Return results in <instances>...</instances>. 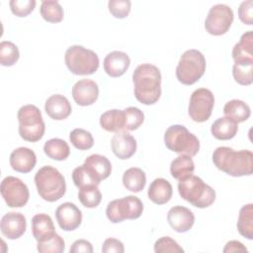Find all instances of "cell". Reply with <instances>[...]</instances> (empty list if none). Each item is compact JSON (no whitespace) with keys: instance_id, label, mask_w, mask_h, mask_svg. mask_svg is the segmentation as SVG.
Returning a JSON list of instances; mask_svg holds the SVG:
<instances>
[{"instance_id":"6da1fadb","label":"cell","mask_w":253,"mask_h":253,"mask_svg":"<svg viewBox=\"0 0 253 253\" xmlns=\"http://www.w3.org/2000/svg\"><path fill=\"white\" fill-rule=\"evenodd\" d=\"M134 97L144 105L156 103L161 96V73L150 63L138 65L132 74Z\"/></svg>"},{"instance_id":"7a4b0ae2","label":"cell","mask_w":253,"mask_h":253,"mask_svg":"<svg viewBox=\"0 0 253 253\" xmlns=\"http://www.w3.org/2000/svg\"><path fill=\"white\" fill-rule=\"evenodd\" d=\"M215 167L233 177L251 175L253 172V154L250 150L236 151L227 146H219L212 153Z\"/></svg>"},{"instance_id":"3957f363","label":"cell","mask_w":253,"mask_h":253,"mask_svg":"<svg viewBox=\"0 0 253 253\" xmlns=\"http://www.w3.org/2000/svg\"><path fill=\"white\" fill-rule=\"evenodd\" d=\"M178 192L182 199L200 209L211 206L215 200L214 190L193 174L179 180Z\"/></svg>"},{"instance_id":"277c9868","label":"cell","mask_w":253,"mask_h":253,"mask_svg":"<svg viewBox=\"0 0 253 253\" xmlns=\"http://www.w3.org/2000/svg\"><path fill=\"white\" fill-rule=\"evenodd\" d=\"M35 184L41 198L46 202H55L62 198L66 191L63 175L52 166H43L35 175Z\"/></svg>"},{"instance_id":"5b68a950","label":"cell","mask_w":253,"mask_h":253,"mask_svg":"<svg viewBox=\"0 0 253 253\" xmlns=\"http://www.w3.org/2000/svg\"><path fill=\"white\" fill-rule=\"evenodd\" d=\"M164 142L169 150L191 157L197 155L200 149L198 137L181 125H173L166 129Z\"/></svg>"},{"instance_id":"8992f818","label":"cell","mask_w":253,"mask_h":253,"mask_svg":"<svg viewBox=\"0 0 253 253\" xmlns=\"http://www.w3.org/2000/svg\"><path fill=\"white\" fill-rule=\"evenodd\" d=\"M19 134L30 142H36L42 139L44 134L45 126L42 113L35 105H25L18 111Z\"/></svg>"},{"instance_id":"52a82bcc","label":"cell","mask_w":253,"mask_h":253,"mask_svg":"<svg viewBox=\"0 0 253 253\" xmlns=\"http://www.w3.org/2000/svg\"><path fill=\"white\" fill-rule=\"evenodd\" d=\"M206 58L198 49H188L180 57L176 77L184 85H193L206 71Z\"/></svg>"},{"instance_id":"ba28073f","label":"cell","mask_w":253,"mask_h":253,"mask_svg":"<svg viewBox=\"0 0 253 253\" xmlns=\"http://www.w3.org/2000/svg\"><path fill=\"white\" fill-rule=\"evenodd\" d=\"M65 64L75 75H90L99 68V57L96 52L82 45H71L65 51Z\"/></svg>"},{"instance_id":"9c48e42d","label":"cell","mask_w":253,"mask_h":253,"mask_svg":"<svg viewBox=\"0 0 253 253\" xmlns=\"http://www.w3.org/2000/svg\"><path fill=\"white\" fill-rule=\"evenodd\" d=\"M143 211L141 201L135 196H126L110 202L106 209L108 219L113 223H119L126 219H136Z\"/></svg>"},{"instance_id":"30bf717a","label":"cell","mask_w":253,"mask_h":253,"mask_svg":"<svg viewBox=\"0 0 253 253\" xmlns=\"http://www.w3.org/2000/svg\"><path fill=\"white\" fill-rule=\"evenodd\" d=\"M213 106L214 97L211 91L207 88H199L191 95L188 113L194 122L204 123L210 119Z\"/></svg>"},{"instance_id":"8fae6325","label":"cell","mask_w":253,"mask_h":253,"mask_svg":"<svg viewBox=\"0 0 253 253\" xmlns=\"http://www.w3.org/2000/svg\"><path fill=\"white\" fill-rule=\"evenodd\" d=\"M233 11L224 4L213 5L206 18L205 29L212 36L224 35L233 22Z\"/></svg>"},{"instance_id":"7c38bea8","label":"cell","mask_w":253,"mask_h":253,"mask_svg":"<svg viewBox=\"0 0 253 253\" xmlns=\"http://www.w3.org/2000/svg\"><path fill=\"white\" fill-rule=\"evenodd\" d=\"M1 195L10 208H22L26 206L30 198L27 185L19 178L8 176L1 182Z\"/></svg>"},{"instance_id":"4fadbf2b","label":"cell","mask_w":253,"mask_h":253,"mask_svg":"<svg viewBox=\"0 0 253 253\" xmlns=\"http://www.w3.org/2000/svg\"><path fill=\"white\" fill-rule=\"evenodd\" d=\"M55 217L59 227L65 231H72L82 222L81 211L72 203L66 202L57 207Z\"/></svg>"},{"instance_id":"5bb4252c","label":"cell","mask_w":253,"mask_h":253,"mask_svg":"<svg viewBox=\"0 0 253 253\" xmlns=\"http://www.w3.org/2000/svg\"><path fill=\"white\" fill-rule=\"evenodd\" d=\"M99 96L98 84L91 79H81L72 87V97L79 106H90L94 104Z\"/></svg>"},{"instance_id":"9a60e30c","label":"cell","mask_w":253,"mask_h":253,"mask_svg":"<svg viewBox=\"0 0 253 253\" xmlns=\"http://www.w3.org/2000/svg\"><path fill=\"white\" fill-rule=\"evenodd\" d=\"M0 228L2 234L8 239H18L26 231V217L20 212H8L2 216Z\"/></svg>"},{"instance_id":"2e32d148","label":"cell","mask_w":253,"mask_h":253,"mask_svg":"<svg viewBox=\"0 0 253 253\" xmlns=\"http://www.w3.org/2000/svg\"><path fill=\"white\" fill-rule=\"evenodd\" d=\"M169 225L177 232H186L192 228L195 223V215L188 208L175 206L167 213Z\"/></svg>"},{"instance_id":"e0dca14e","label":"cell","mask_w":253,"mask_h":253,"mask_svg":"<svg viewBox=\"0 0 253 253\" xmlns=\"http://www.w3.org/2000/svg\"><path fill=\"white\" fill-rule=\"evenodd\" d=\"M111 147L118 158L122 160L128 159L136 151V140L126 130H121L114 134L111 140Z\"/></svg>"},{"instance_id":"ac0fdd59","label":"cell","mask_w":253,"mask_h":253,"mask_svg":"<svg viewBox=\"0 0 253 253\" xmlns=\"http://www.w3.org/2000/svg\"><path fill=\"white\" fill-rule=\"evenodd\" d=\"M130 64L128 55L120 50H114L104 58V70L111 77H120L126 73Z\"/></svg>"},{"instance_id":"d6986e66","label":"cell","mask_w":253,"mask_h":253,"mask_svg":"<svg viewBox=\"0 0 253 253\" xmlns=\"http://www.w3.org/2000/svg\"><path fill=\"white\" fill-rule=\"evenodd\" d=\"M37 163L35 152L28 147H19L10 154V165L13 170L20 173L31 172Z\"/></svg>"},{"instance_id":"ffe728a7","label":"cell","mask_w":253,"mask_h":253,"mask_svg":"<svg viewBox=\"0 0 253 253\" xmlns=\"http://www.w3.org/2000/svg\"><path fill=\"white\" fill-rule=\"evenodd\" d=\"M44 111L52 120L61 121L70 116L72 108L66 97L60 94H54L45 101Z\"/></svg>"},{"instance_id":"44dd1931","label":"cell","mask_w":253,"mask_h":253,"mask_svg":"<svg viewBox=\"0 0 253 253\" xmlns=\"http://www.w3.org/2000/svg\"><path fill=\"white\" fill-rule=\"evenodd\" d=\"M32 232L38 242H44L55 235L51 217L46 213H38L32 219Z\"/></svg>"},{"instance_id":"7402d4cb","label":"cell","mask_w":253,"mask_h":253,"mask_svg":"<svg viewBox=\"0 0 253 253\" xmlns=\"http://www.w3.org/2000/svg\"><path fill=\"white\" fill-rule=\"evenodd\" d=\"M84 165L99 183L107 179L112 172V164L110 160L101 154H92L88 156L85 159Z\"/></svg>"},{"instance_id":"603a6c76","label":"cell","mask_w":253,"mask_h":253,"mask_svg":"<svg viewBox=\"0 0 253 253\" xmlns=\"http://www.w3.org/2000/svg\"><path fill=\"white\" fill-rule=\"evenodd\" d=\"M232 57L235 63H253L252 31H248L241 36L239 42L232 48Z\"/></svg>"},{"instance_id":"cb8c5ba5","label":"cell","mask_w":253,"mask_h":253,"mask_svg":"<svg viewBox=\"0 0 253 253\" xmlns=\"http://www.w3.org/2000/svg\"><path fill=\"white\" fill-rule=\"evenodd\" d=\"M173 194V189L169 181L163 178H156L153 180L148 188V198L156 205H164L168 203Z\"/></svg>"},{"instance_id":"d4e9b609","label":"cell","mask_w":253,"mask_h":253,"mask_svg":"<svg viewBox=\"0 0 253 253\" xmlns=\"http://www.w3.org/2000/svg\"><path fill=\"white\" fill-rule=\"evenodd\" d=\"M223 114L226 118L232 120L236 124L245 122L251 115L250 107L243 101L233 99L228 101L223 108Z\"/></svg>"},{"instance_id":"484cf974","label":"cell","mask_w":253,"mask_h":253,"mask_svg":"<svg viewBox=\"0 0 253 253\" xmlns=\"http://www.w3.org/2000/svg\"><path fill=\"white\" fill-rule=\"evenodd\" d=\"M238 130V124L233 122L232 120L222 117L217 119L211 125V134L219 140H227L231 139L235 136Z\"/></svg>"},{"instance_id":"4316f807","label":"cell","mask_w":253,"mask_h":253,"mask_svg":"<svg viewBox=\"0 0 253 253\" xmlns=\"http://www.w3.org/2000/svg\"><path fill=\"white\" fill-rule=\"evenodd\" d=\"M100 126L107 131L118 132L125 130L124 110L113 109L103 113L100 117Z\"/></svg>"},{"instance_id":"83f0119b","label":"cell","mask_w":253,"mask_h":253,"mask_svg":"<svg viewBox=\"0 0 253 253\" xmlns=\"http://www.w3.org/2000/svg\"><path fill=\"white\" fill-rule=\"evenodd\" d=\"M124 186L133 193H139L146 184L145 173L137 167H131L125 171L123 175Z\"/></svg>"},{"instance_id":"f1b7e54d","label":"cell","mask_w":253,"mask_h":253,"mask_svg":"<svg viewBox=\"0 0 253 253\" xmlns=\"http://www.w3.org/2000/svg\"><path fill=\"white\" fill-rule=\"evenodd\" d=\"M195 163L191 156L180 155L176 157L170 165V172L174 179L182 180L194 173Z\"/></svg>"},{"instance_id":"f546056e","label":"cell","mask_w":253,"mask_h":253,"mask_svg":"<svg viewBox=\"0 0 253 253\" xmlns=\"http://www.w3.org/2000/svg\"><path fill=\"white\" fill-rule=\"evenodd\" d=\"M43 151L49 158L57 161L65 160L70 154L69 145L61 138L48 139L43 145Z\"/></svg>"},{"instance_id":"4dcf8cb0","label":"cell","mask_w":253,"mask_h":253,"mask_svg":"<svg viewBox=\"0 0 253 253\" xmlns=\"http://www.w3.org/2000/svg\"><path fill=\"white\" fill-rule=\"evenodd\" d=\"M238 232L245 238L253 239V205L243 206L239 211L237 220Z\"/></svg>"},{"instance_id":"1f68e13d","label":"cell","mask_w":253,"mask_h":253,"mask_svg":"<svg viewBox=\"0 0 253 253\" xmlns=\"http://www.w3.org/2000/svg\"><path fill=\"white\" fill-rule=\"evenodd\" d=\"M78 199L80 203L89 209H93L99 206L102 200V194L96 185H89L79 188Z\"/></svg>"},{"instance_id":"d6a6232c","label":"cell","mask_w":253,"mask_h":253,"mask_svg":"<svg viewBox=\"0 0 253 253\" xmlns=\"http://www.w3.org/2000/svg\"><path fill=\"white\" fill-rule=\"evenodd\" d=\"M41 15L48 23H59L63 19V9L57 1L45 0L41 5Z\"/></svg>"},{"instance_id":"836d02e7","label":"cell","mask_w":253,"mask_h":253,"mask_svg":"<svg viewBox=\"0 0 253 253\" xmlns=\"http://www.w3.org/2000/svg\"><path fill=\"white\" fill-rule=\"evenodd\" d=\"M20 57V52L15 43L3 41L0 43V63L3 66L14 65Z\"/></svg>"},{"instance_id":"e575fe53","label":"cell","mask_w":253,"mask_h":253,"mask_svg":"<svg viewBox=\"0 0 253 253\" xmlns=\"http://www.w3.org/2000/svg\"><path fill=\"white\" fill-rule=\"evenodd\" d=\"M69 140L79 150L90 149L94 144V138L91 132L83 128H74L69 134Z\"/></svg>"},{"instance_id":"d590c367","label":"cell","mask_w":253,"mask_h":253,"mask_svg":"<svg viewBox=\"0 0 253 253\" xmlns=\"http://www.w3.org/2000/svg\"><path fill=\"white\" fill-rule=\"evenodd\" d=\"M253 63H234L232 67V75L234 80L244 86H248L253 82Z\"/></svg>"},{"instance_id":"8d00e7d4","label":"cell","mask_w":253,"mask_h":253,"mask_svg":"<svg viewBox=\"0 0 253 253\" xmlns=\"http://www.w3.org/2000/svg\"><path fill=\"white\" fill-rule=\"evenodd\" d=\"M125 130L137 129L144 121L143 112L136 107H128L124 110Z\"/></svg>"},{"instance_id":"74e56055","label":"cell","mask_w":253,"mask_h":253,"mask_svg":"<svg viewBox=\"0 0 253 253\" xmlns=\"http://www.w3.org/2000/svg\"><path fill=\"white\" fill-rule=\"evenodd\" d=\"M72 179L75 186L79 189L89 185L98 186L100 183L91 175V173L87 170L84 164L76 167L72 172Z\"/></svg>"},{"instance_id":"f35d334b","label":"cell","mask_w":253,"mask_h":253,"mask_svg":"<svg viewBox=\"0 0 253 253\" xmlns=\"http://www.w3.org/2000/svg\"><path fill=\"white\" fill-rule=\"evenodd\" d=\"M37 249L41 253H61L65 249V243L63 238L56 234L47 241L38 242Z\"/></svg>"},{"instance_id":"ab89813d","label":"cell","mask_w":253,"mask_h":253,"mask_svg":"<svg viewBox=\"0 0 253 253\" xmlns=\"http://www.w3.org/2000/svg\"><path fill=\"white\" fill-rule=\"evenodd\" d=\"M154 251L156 253H183L184 249L171 237L163 236L156 240L154 244Z\"/></svg>"},{"instance_id":"60d3db41","label":"cell","mask_w":253,"mask_h":253,"mask_svg":"<svg viewBox=\"0 0 253 253\" xmlns=\"http://www.w3.org/2000/svg\"><path fill=\"white\" fill-rule=\"evenodd\" d=\"M131 3L129 0H110L108 2V8L110 13L118 19H124L127 17L130 12Z\"/></svg>"},{"instance_id":"b9f144b4","label":"cell","mask_w":253,"mask_h":253,"mask_svg":"<svg viewBox=\"0 0 253 253\" xmlns=\"http://www.w3.org/2000/svg\"><path fill=\"white\" fill-rule=\"evenodd\" d=\"M37 2L35 0H11L9 2L11 11L18 17H26L35 9Z\"/></svg>"},{"instance_id":"7bdbcfd3","label":"cell","mask_w":253,"mask_h":253,"mask_svg":"<svg viewBox=\"0 0 253 253\" xmlns=\"http://www.w3.org/2000/svg\"><path fill=\"white\" fill-rule=\"evenodd\" d=\"M238 17L240 21L246 25L253 23V1H243L238 8Z\"/></svg>"},{"instance_id":"ee69618b","label":"cell","mask_w":253,"mask_h":253,"mask_svg":"<svg viewBox=\"0 0 253 253\" xmlns=\"http://www.w3.org/2000/svg\"><path fill=\"white\" fill-rule=\"evenodd\" d=\"M102 252L104 253H124L125 248L123 242L116 238H107L102 246Z\"/></svg>"},{"instance_id":"f6af8a7d","label":"cell","mask_w":253,"mask_h":253,"mask_svg":"<svg viewBox=\"0 0 253 253\" xmlns=\"http://www.w3.org/2000/svg\"><path fill=\"white\" fill-rule=\"evenodd\" d=\"M70 253H92L93 252V247L92 244L85 240V239H78L73 242L69 249Z\"/></svg>"},{"instance_id":"bcb514c9","label":"cell","mask_w":253,"mask_h":253,"mask_svg":"<svg viewBox=\"0 0 253 253\" xmlns=\"http://www.w3.org/2000/svg\"><path fill=\"white\" fill-rule=\"evenodd\" d=\"M223 252L224 253H230V252H245V253H247L248 250L240 241L231 240L225 244V246L223 248Z\"/></svg>"}]
</instances>
